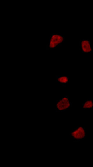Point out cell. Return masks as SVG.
<instances>
[{"label": "cell", "mask_w": 93, "mask_h": 167, "mask_svg": "<svg viewBox=\"0 0 93 167\" xmlns=\"http://www.w3.org/2000/svg\"><path fill=\"white\" fill-rule=\"evenodd\" d=\"M82 106L84 109H93V100L91 98L87 99L83 103Z\"/></svg>", "instance_id": "5"}, {"label": "cell", "mask_w": 93, "mask_h": 167, "mask_svg": "<svg viewBox=\"0 0 93 167\" xmlns=\"http://www.w3.org/2000/svg\"><path fill=\"white\" fill-rule=\"evenodd\" d=\"M69 96L65 95L59 100H56L55 106L56 112L66 111L72 106V103L70 100Z\"/></svg>", "instance_id": "1"}, {"label": "cell", "mask_w": 93, "mask_h": 167, "mask_svg": "<svg viewBox=\"0 0 93 167\" xmlns=\"http://www.w3.org/2000/svg\"><path fill=\"white\" fill-rule=\"evenodd\" d=\"M69 75H57L56 77V82L58 83L60 85L66 86L70 83Z\"/></svg>", "instance_id": "4"}, {"label": "cell", "mask_w": 93, "mask_h": 167, "mask_svg": "<svg viewBox=\"0 0 93 167\" xmlns=\"http://www.w3.org/2000/svg\"><path fill=\"white\" fill-rule=\"evenodd\" d=\"M81 50L83 52L89 53L92 52V47L90 41L87 39H82L80 40Z\"/></svg>", "instance_id": "3"}, {"label": "cell", "mask_w": 93, "mask_h": 167, "mask_svg": "<svg viewBox=\"0 0 93 167\" xmlns=\"http://www.w3.org/2000/svg\"><path fill=\"white\" fill-rule=\"evenodd\" d=\"M70 137L75 141L83 140L86 136V132L82 126H78L71 132Z\"/></svg>", "instance_id": "2"}]
</instances>
